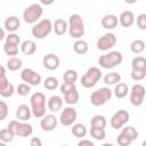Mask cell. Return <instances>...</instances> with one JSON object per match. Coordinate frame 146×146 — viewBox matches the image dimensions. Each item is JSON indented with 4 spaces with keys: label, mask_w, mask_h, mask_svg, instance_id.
Segmentation results:
<instances>
[{
    "label": "cell",
    "mask_w": 146,
    "mask_h": 146,
    "mask_svg": "<svg viewBox=\"0 0 146 146\" xmlns=\"http://www.w3.org/2000/svg\"><path fill=\"white\" fill-rule=\"evenodd\" d=\"M67 31L70 36L74 39H80L84 34V23L79 14H72L67 22Z\"/></svg>",
    "instance_id": "6da1fadb"
},
{
    "label": "cell",
    "mask_w": 146,
    "mask_h": 146,
    "mask_svg": "<svg viewBox=\"0 0 146 146\" xmlns=\"http://www.w3.org/2000/svg\"><path fill=\"white\" fill-rule=\"evenodd\" d=\"M31 112L36 119H41L46 114V97L42 92H34L31 98Z\"/></svg>",
    "instance_id": "7a4b0ae2"
},
{
    "label": "cell",
    "mask_w": 146,
    "mask_h": 146,
    "mask_svg": "<svg viewBox=\"0 0 146 146\" xmlns=\"http://www.w3.org/2000/svg\"><path fill=\"white\" fill-rule=\"evenodd\" d=\"M123 60V56L120 51H110L105 55H102L98 58V64L103 68H113L117 65H120Z\"/></svg>",
    "instance_id": "3957f363"
},
{
    "label": "cell",
    "mask_w": 146,
    "mask_h": 146,
    "mask_svg": "<svg viewBox=\"0 0 146 146\" xmlns=\"http://www.w3.org/2000/svg\"><path fill=\"white\" fill-rule=\"evenodd\" d=\"M7 128L9 130H11L15 136H18V137H29L33 132L32 125L29 124V123H26V121L13 120V121H10L8 123Z\"/></svg>",
    "instance_id": "277c9868"
},
{
    "label": "cell",
    "mask_w": 146,
    "mask_h": 146,
    "mask_svg": "<svg viewBox=\"0 0 146 146\" xmlns=\"http://www.w3.org/2000/svg\"><path fill=\"white\" fill-rule=\"evenodd\" d=\"M51 31H52V23L48 18H43L39 21L31 30L32 35L36 39H44L51 33Z\"/></svg>",
    "instance_id": "5b68a950"
},
{
    "label": "cell",
    "mask_w": 146,
    "mask_h": 146,
    "mask_svg": "<svg viewBox=\"0 0 146 146\" xmlns=\"http://www.w3.org/2000/svg\"><path fill=\"white\" fill-rule=\"evenodd\" d=\"M112 95H113V91L107 88V87H103V88H99L97 89L96 91H94L90 96V102L94 106H103L105 105L108 100H111L112 98Z\"/></svg>",
    "instance_id": "8992f818"
},
{
    "label": "cell",
    "mask_w": 146,
    "mask_h": 146,
    "mask_svg": "<svg viewBox=\"0 0 146 146\" xmlns=\"http://www.w3.org/2000/svg\"><path fill=\"white\" fill-rule=\"evenodd\" d=\"M43 14V8L39 3H32L29 7H26L23 11V19L27 24L36 23V21L40 19V17Z\"/></svg>",
    "instance_id": "52a82bcc"
},
{
    "label": "cell",
    "mask_w": 146,
    "mask_h": 146,
    "mask_svg": "<svg viewBox=\"0 0 146 146\" xmlns=\"http://www.w3.org/2000/svg\"><path fill=\"white\" fill-rule=\"evenodd\" d=\"M102 78V71L100 68L96 67V66H92L90 68H88V71L86 72V74L81 78L80 82H81V86L84 87V88H91L97 84V82L100 80Z\"/></svg>",
    "instance_id": "ba28073f"
},
{
    "label": "cell",
    "mask_w": 146,
    "mask_h": 146,
    "mask_svg": "<svg viewBox=\"0 0 146 146\" xmlns=\"http://www.w3.org/2000/svg\"><path fill=\"white\" fill-rule=\"evenodd\" d=\"M145 94H146V90L143 84H139V83L133 84L130 91V103L136 107L140 106L144 103Z\"/></svg>",
    "instance_id": "9c48e42d"
},
{
    "label": "cell",
    "mask_w": 146,
    "mask_h": 146,
    "mask_svg": "<svg viewBox=\"0 0 146 146\" xmlns=\"http://www.w3.org/2000/svg\"><path fill=\"white\" fill-rule=\"evenodd\" d=\"M129 119H130V114L125 110H119L112 115L111 125L113 129H121L128 123Z\"/></svg>",
    "instance_id": "30bf717a"
},
{
    "label": "cell",
    "mask_w": 146,
    "mask_h": 146,
    "mask_svg": "<svg viewBox=\"0 0 146 146\" xmlns=\"http://www.w3.org/2000/svg\"><path fill=\"white\" fill-rule=\"evenodd\" d=\"M21 79L23 80V82L30 84V86H39L41 82V75L39 73H36L34 70L32 68H24L21 73Z\"/></svg>",
    "instance_id": "8fae6325"
},
{
    "label": "cell",
    "mask_w": 146,
    "mask_h": 146,
    "mask_svg": "<svg viewBox=\"0 0 146 146\" xmlns=\"http://www.w3.org/2000/svg\"><path fill=\"white\" fill-rule=\"evenodd\" d=\"M116 43V36L115 34L113 33H106L104 34L103 36H100L98 40H97V48L102 51H106V50H110L111 48H113Z\"/></svg>",
    "instance_id": "7c38bea8"
},
{
    "label": "cell",
    "mask_w": 146,
    "mask_h": 146,
    "mask_svg": "<svg viewBox=\"0 0 146 146\" xmlns=\"http://www.w3.org/2000/svg\"><path fill=\"white\" fill-rule=\"evenodd\" d=\"M76 117H78V113H76V110L74 107H65L60 112L59 121H60V123L63 125L70 127L75 122Z\"/></svg>",
    "instance_id": "4fadbf2b"
},
{
    "label": "cell",
    "mask_w": 146,
    "mask_h": 146,
    "mask_svg": "<svg viewBox=\"0 0 146 146\" xmlns=\"http://www.w3.org/2000/svg\"><path fill=\"white\" fill-rule=\"evenodd\" d=\"M15 92V87L7 79V75L0 76V96L2 97H11Z\"/></svg>",
    "instance_id": "5bb4252c"
},
{
    "label": "cell",
    "mask_w": 146,
    "mask_h": 146,
    "mask_svg": "<svg viewBox=\"0 0 146 146\" xmlns=\"http://www.w3.org/2000/svg\"><path fill=\"white\" fill-rule=\"evenodd\" d=\"M40 127L44 131H52L57 127V117L54 114H44L40 120Z\"/></svg>",
    "instance_id": "9a60e30c"
},
{
    "label": "cell",
    "mask_w": 146,
    "mask_h": 146,
    "mask_svg": "<svg viewBox=\"0 0 146 146\" xmlns=\"http://www.w3.org/2000/svg\"><path fill=\"white\" fill-rule=\"evenodd\" d=\"M42 64L43 66L49 70V71H54V70H57L59 67V64H60V60H59V57L55 54H48L43 57L42 59Z\"/></svg>",
    "instance_id": "2e32d148"
},
{
    "label": "cell",
    "mask_w": 146,
    "mask_h": 146,
    "mask_svg": "<svg viewBox=\"0 0 146 146\" xmlns=\"http://www.w3.org/2000/svg\"><path fill=\"white\" fill-rule=\"evenodd\" d=\"M117 19L123 27H130L135 23V15L131 10H124L121 13V15Z\"/></svg>",
    "instance_id": "e0dca14e"
},
{
    "label": "cell",
    "mask_w": 146,
    "mask_h": 146,
    "mask_svg": "<svg viewBox=\"0 0 146 146\" xmlns=\"http://www.w3.org/2000/svg\"><path fill=\"white\" fill-rule=\"evenodd\" d=\"M117 24H119V19L113 14H107L102 18V26L106 30H113L117 26Z\"/></svg>",
    "instance_id": "ac0fdd59"
},
{
    "label": "cell",
    "mask_w": 146,
    "mask_h": 146,
    "mask_svg": "<svg viewBox=\"0 0 146 146\" xmlns=\"http://www.w3.org/2000/svg\"><path fill=\"white\" fill-rule=\"evenodd\" d=\"M31 115H32L31 108L25 104H22L16 108V117L19 121H29L31 119Z\"/></svg>",
    "instance_id": "d6986e66"
},
{
    "label": "cell",
    "mask_w": 146,
    "mask_h": 146,
    "mask_svg": "<svg viewBox=\"0 0 146 146\" xmlns=\"http://www.w3.org/2000/svg\"><path fill=\"white\" fill-rule=\"evenodd\" d=\"M19 26H21V21L16 16H9L5 21V29L10 33L17 31L19 29Z\"/></svg>",
    "instance_id": "ffe728a7"
},
{
    "label": "cell",
    "mask_w": 146,
    "mask_h": 146,
    "mask_svg": "<svg viewBox=\"0 0 146 146\" xmlns=\"http://www.w3.org/2000/svg\"><path fill=\"white\" fill-rule=\"evenodd\" d=\"M67 22L63 18H57L52 24V30L57 35H64L67 32Z\"/></svg>",
    "instance_id": "44dd1931"
},
{
    "label": "cell",
    "mask_w": 146,
    "mask_h": 146,
    "mask_svg": "<svg viewBox=\"0 0 146 146\" xmlns=\"http://www.w3.org/2000/svg\"><path fill=\"white\" fill-rule=\"evenodd\" d=\"M47 106H48V110H49V111L56 113V112H58V111L62 108V106H63V99H62L59 96H57V95L51 96V97L48 99Z\"/></svg>",
    "instance_id": "7402d4cb"
},
{
    "label": "cell",
    "mask_w": 146,
    "mask_h": 146,
    "mask_svg": "<svg viewBox=\"0 0 146 146\" xmlns=\"http://www.w3.org/2000/svg\"><path fill=\"white\" fill-rule=\"evenodd\" d=\"M36 50V44L34 41L32 40H25L22 42L21 44V51L24 54V55H33Z\"/></svg>",
    "instance_id": "603a6c76"
},
{
    "label": "cell",
    "mask_w": 146,
    "mask_h": 146,
    "mask_svg": "<svg viewBox=\"0 0 146 146\" xmlns=\"http://www.w3.org/2000/svg\"><path fill=\"white\" fill-rule=\"evenodd\" d=\"M128 91H129L128 86L125 83H123V82L120 81L119 83L115 84V88H114V91L113 92H114V95H115L116 98L122 99V98H124L128 95Z\"/></svg>",
    "instance_id": "cb8c5ba5"
},
{
    "label": "cell",
    "mask_w": 146,
    "mask_h": 146,
    "mask_svg": "<svg viewBox=\"0 0 146 146\" xmlns=\"http://www.w3.org/2000/svg\"><path fill=\"white\" fill-rule=\"evenodd\" d=\"M71 131H72L73 136H75V137H78V138L86 137V135H87V128H86V125L82 124V123H73Z\"/></svg>",
    "instance_id": "d4e9b609"
},
{
    "label": "cell",
    "mask_w": 146,
    "mask_h": 146,
    "mask_svg": "<svg viewBox=\"0 0 146 146\" xmlns=\"http://www.w3.org/2000/svg\"><path fill=\"white\" fill-rule=\"evenodd\" d=\"M120 81H121V75L117 72H111L104 76V83L107 86H114Z\"/></svg>",
    "instance_id": "484cf974"
},
{
    "label": "cell",
    "mask_w": 146,
    "mask_h": 146,
    "mask_svg": "<svg viewBox=\"0 0 146 146\" xmlns=\"http://www.w3.org/2000/svg\"><path fill=\"white\" fill-rule=\"evenodd\" d=\"M78 100H79V92H78L76 88L73 89V90H70V91L66 92V94H64V102H65L66 104H68V105H74V104L78 103Z\"/></svg>",
    "instance_id": "4316f807"
},
{
    "label": "cell",
    "mask_w": 146,
    "mask_h": 146,
    "mask_svg": "<svg viewBox=\"0 0 146 146\" xmlns=\"http://www.w3.org/2000/svg\"><path fill=\"white\" fill-rule=\"evenodd\" d=\"M73 49H74V51H75L76 54H79V55H84V54L88 51L89 46H88L87 41H84V40H76V41L74 42V44H73Z\"/></svg>",
    "instance_id": "83f0119b"
},
{
    "label": "cell",
    "mask_w": 146,
    "mask_h": 146,
    "mask_svg": "<svg viewBox=\"0 0 146 146\" xmlns=\"http://www.w3.org/2000/svg\"><path fill=\"white\" fill-rule=\"evenodd\" d=\"M6 64H7V68L9 71H18L22 67V59L16 56L9 57Z\"/></svg>",
    "instance_id": "f1b7e54d"
},
{
    "label": "cell",
    "mask_w": 146,
    "mask_h": 146,
    "mask_svg": "<svg viewBox=\"0 0 146 146\" xmlns=\"http://www.w3.org/2000/svg\"><path fill=\"white\" fill-rule=\"evenodd\" d=\"M131 67L132 70H141L146 71V58L143 56H137L132 59L131 62Z\"/></svg>",
    "instance_id": "f546056e"
},
{
    "label": "cell",
    "mask_w": 146,
    "mask_h": 146,
    "mask_svg": "<svg viewBox=\"0 0 146 146\" xmlns=\"http://www.w3.org/2000/svg\"><path fill=\"white\" fill-rule=\"evenodd\" d=\"M106 119L104 115L97 114L94 115L90 120V127H96V128H105L106 127Z\"/></svg>",
    "instance_id": "4dcf8cb0"
},
{
    "label": "cell",
    "mask_w": 146,
    "mask_h": 146,
    "mask_svg": "<svg viewBox=\"0 0 146 146\" xmlns=\"http://www.w3.org/2000/svg\"><path fill=\"white\" fill-rule=\"evenodd\" d=\"M90 136L96 139V140H103L106 137V131L105 128H96V127H91L90 128Z\"/></svg>",
    "instance_id": "1f68e13d"
},
{
    "label": "cell",
    "mask_w": 146,
    "mask_h": 146,
    "mask_svg": "<svg viewBox=\"0 0 146 146\" xmlns=\"http://www.w3.org/2000/svg\"><path fill=\"white\" fill-rule=\"evenodd\" d=\"M130 49L133 54H141L145 50V42L143 40H133L130 44Z\"/></svg>",
    "instance_id": "d6a6232c"
},
{
    "label": "cell",
    "mask_w": 146,
    "mask_h": 146,
    "mask_svg": "<svg viewBox=\"0 0 146 146\" xmlns=\"http://www.w3.org/2000/svg\"><path fill=\"white\" fill-rule=\"evenodd\" d=\"M78 72L74 70H67L64 74H63V80L65 82H70V83H75L78 80Z\"/></svg>",
    "instance_id": "836d02e7"
},
{
    "label": "cell",
    "mask_w": 146,
    "mask_h": 146,
    "mask_svg": "<svg viewBox=\"0 0 146 146\" xmlns=\"http://www.w3.org/2000/svg\"><path fill=\"white\" fill-rule=\"evenodd\" d=\"M14 137H15V135L8 128L0 130V140H2L3 143H10V141H13L14 140Z\"/></svg>",
    "instance_id": "e575fe53"
},
{
    "label": "cell",
    "mask_w": 146,
    "mask_h": 146,
    "mask_svg": "<svg viewBox=\"0 0 146 146\" xmlns=\"http://www.w3.org/2000/svg\"><path fill=\"white\" fill-rule=\"evenodd\" d=\"M43 86L47 90H55L58 87V80L54 76H48L43 81Z\"/></svg>",
    "instance_id": "d590c367"
},
{
    "label": "cell",
    "mask_w": 146,
    "mask_h": 146,
    "mask_svg": "<svg viewBox=\"0 0 146 146\" xmlns=\"http://www.w3.org/2000/svg\"><path fill=\"white\" fill-rule=\"evenodd\" d=\"M122 133H124L125 136H128L129 138H131L132 140H135V139H137L138 138V136H139V133H138V131L132 127V125H128V127H122V131H121Z\"/></svg>",
    "instance_id": "8d00e7d4"
},
{
    "label": "cell",
    "mask_w": 146,
    "mask_h": 146,
    "mask_svg": "<svg viewBox=\"0 0 146 146\" xmlns=\"http://www.w3.org/2000/svg\"><path fill=\"white\" fill-rule=\"evenodd\" d=\"M16 92H17L19 96L25 97V96H27V95L31 92V86L27 84V83H25V82L19 83V84L17 86V88H16Z\"/></svg>",
    "instance_id": "74e56055"
},
{
    "label": "cell",
    "mask_w": 146,
    "mask_h": 146,
    "mask_svg": "<svg viewBox=\"0 0 146 146\" xmlns=\"http://www.w3.org/2000/svg\"><path fill=\"white\" fill-rule=\"evenodd\" d=\"M3 51L6 55H8L9 57H14L18 54V46H14V44H9V43H5L3 46Z\"/></svg>",
    "instance_id": "f35d334b"
},
{
    "label": "cell",
    "mask_w": 146,
    "mask_h": 146,
    "mask_svg": "<svg viewBox=\"0 0 146 146\" xmlns=\"http://www.w3.org/2000/svg\"><path fill=\"white\" fill-rule=\"evenodd\" d=\"M116 141H117V144H119L120 146H129L133 140H132L131 138H129L128 136H125L124 133H122V132H121V133L117 136Z\"/></svg>",
    "instance_id": "ab89813d"
},
{
    "label": "cell",
    "mask_w": 146,
    "mask_h": 146,
    "mask_svg": "<svg viewBox=\"0 0 146 146\" xmlns=\"http://www.w3.org/2000/svg\"><path fill=\"white\" fill-rule=\"evenodd\" d=\"M6 43L18 46L21 43V39H19V36L17 34H15L14 32H11V33L8 34V36H6Z\"/></svg>",
    "instance_id": "60d3db41"
},
{
    "label": "cell",
    "mask_w": 146,
    "mask_h": 146,
    "mask_svg": "<svg viewBox=\"0 0 146 146\" xmlns=\"http://www.w3.org/2000/svg\"><path fill=\"white\" fill-rule=\"evenodd\" d=\"M146 76V71L141 70H132L131 71V79L135 81H141Z\"/></svg>",
    "instance_id": "b9f144b4"
},
{
    "label": "cell",
    "mask_w": 146,
    "mask_h": 146,
    "mask_svg": "<svg viewBox=\"0 0 146 146\" xmlns=\"http://www.w3.org/2000/svg\"><path fill=\"white\" fill-rule=\"evenodd\" d=\"M8 105L3 100H0V121H3L8 116Z\"/></svg>",
    "instance_id": "7bdbcfd3"
},
{
    "label": "cell",
    "mask_w": 146,
    "mask_h": 146,
    "mask_svg": "<svg viewBox=\"0 0 146 146\" xmlns=\"http://www.w3.org/2000/svg\"><path fill=\"white\" fill-rule=\"evenodd\" d=\"M137 25L140 30H146V14H139L137 16Z\"/></svg>",
    "instance_id": "ee69618b"
},
{
    "label": "cell",
    "mask_w": 146,
    "mask_h": 146,
    "mask_svg": "<svg viewBox=\"0 0 146 146\" xmlns=\"http://www.w3.org/2000/svg\"><path fill=\"white\" fill-rule=\"evenodd\" d=\"M75 89V83H70V82H63L62 86H60V92L64 95L66 92H68L70 90H73Z\"/></svg>",
    "instance_id": "f6af8a7d"
},
{
    "label": "cell",
    "mask_w": 146,
    "mask_h": 146,
    "mask_svg": "<svg viewBox=\"0 0 146 146\" xmlns=\"http://www.w3.org/2000/svg\"><path fill=\"white\" fill-rule=\"evenodd\" d=\"M30 145H31V146H41V145H42V141H41L40 138L33 137V138L30 140Z\"/></svg>",
    "instance_id": "bcb514c9"
},
{
    "label": "cell",
    "mask_w": 146,
    "mask_h": 146,
    "mask_svg": "<svg viewBox=\"0 0 146 146\" xmlns=\"http://www.w3.org/2000/svg\"><path fill=\"white\" fill-rule=\"evenodd\" d=\"M79 146H84V145H89V146H94V143L91 140H87V139H83V140H80L78 143Z\"/></svg>",
    "instance_id": "7dc6e473"
},
{
    "label": "cell",
    "mask_w": 146,
    "mask_h": 146,
    "mask_svg": "<svg viewBox=\"0 0 146 146\" xmlns=\"http://www.w3.org/2000/svg\"><path fill=\"white\" fill-rule=\"evenodd\" d=\"M39 1H40V2L42 3V5H46V6H49V5H51V3H52V2L55 1V0H39Z\"/></svg>",
    "instance_id": "c3c4849f"
},
{
    "label": "cell",
    "mask_w": 146,
    "mask_h": 146,
    "mask_svg": "<svg viewBox=\"0 0 146 146\" xmlns=\"http://www.w3.org/2000/svg\"><path fill=\"white\" fill-rule=\"evenodd\" d=\"M2 75H6V68L2 65H0V76H2Z\"/></svg>",
    "instance_id": "681fc988"
},
{
    "label": "cell",
    "mask_w": 146,
    "mask_h": 146,
    "mask_svg": "<svg viewBox=\"0 0 146 146\" xmlns=\"http://www.w3.org/2000/svg\"><path fill=\"white\" fill-rule=\"evenodd\" d=\"M3 38H5V30L0 27V41H1Z\"/></svg>",
    "instance_id": "f907efd6"
},
{
    "label": "cell",
    "mask_w": 146,
    "mask_h": 146,
    "mask_svg": "<svg viewBox=\"0 0 146 146\" xmlns=\"http://www.w3.org/2000/svg\"><path fill=\"white\" fill-rule=\"evenodd\" d=\"M137 0H124V2H127V3H129V5H132V3H135Z\"/></svg>",
    "instance_id": "816d5d0a"
}]
</instances>
